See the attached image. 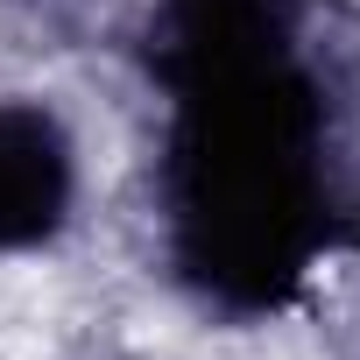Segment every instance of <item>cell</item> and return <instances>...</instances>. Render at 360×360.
I'll list each match as a JSON object with an SVG mask.
<instances>
[{
	"label": "cell",
	"instance_id": "3",
	"mask_svg": "<svg viewBox=\"0 0 360 360\" xmlns=\"http://www.w3.org/2000/svg\"><path fill=\"white\" fill-rule=\"evenodd\" d=\"M346 255L360 262V191H353V205H346Z\"/></svg>",
	"mask_w": 360,
	"mask_h": 360
},
{
	"label": "cell",
	"instance_id": "2",
	"mask_svg": "<svg viewBox=\"0 0 360 360\" xmlns=\"http://www.w3.org/2000/svg\"><path fill=\"white\" fill-rule=\"evenodd\" d=\"M85 205V148L78 127L36 99L0 92V262L57 248Z\"/></svg>",
	"mask_w": 360,
	"mask_h": 360
},
{
	"label": "cell",
	"instance_id": "1",
	"mask_svg": "<svg viewBox=\"0 0 360 360\" xmlns=\"http://www.w3.org/2000/svg\"><path fill=\"white\" fill-rule=\"evenodd\" d=\"M141 78L155 127V248L198 311L262 325L346 255L339 92L311 0H148Z\"/></svg>",
	"mask_w": 360,
	"mask_h": 360
}]
</instances>
